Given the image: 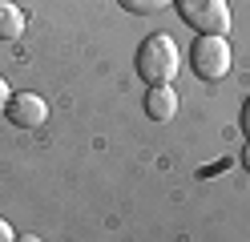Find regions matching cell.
Returning <instances> with one entry per match:
<instances>
[{
    "label": "cell",
    "instance_id": "obj_10",
    "mask_svg": "<svg viewBox=\"0 0 250 242\" xmlns=\"http://www.w3.org/2000/svg\"><path fill=\"white\" fill-rule=\"evenodd\" d=\"M242 133H246V141H250V97H246V105H242Z\"/></svg>",
    "mask_w": 250,
    "mask_h": 242
},
{
    "label": "cell",
    "instance_id": "obj_2",
    "mask_svg": "<svg viewBox=\"0 0 250 242\" xmlns=\"http://www.w3.org/2000/svg\"><path fill=\"white\" fill-rule=\"evenodd\" d=\"M182 21L198 37H226L230 32V4L226 0H174Z\"/></svg>",
    "mask_w": 250,
    "mask_h": 242
},
{
    "label": "cell",
    "instance_id": "obj_7",
    "mask_svg": "<svg viewBox=\"0 0 250 242\" xmlns=\"http://www.w3.org/2000/svg\"><path fill=\"white\" fill-rule=\"evenodd\" d=\"M166 4H174V0H121V8L133 12V16H153V12H162Z\"/></svg>",
    "mask_w": 250,
    "mask_h": 242
},
{
    "label": "cell",
    "instance_id": "obj_5",
    "mask_svg": "<svg viewBox=\"0 0 250 242\" xmlns=\"http://www.w3.org/2000/svg\"><path fill=\"white\" fill-rule=\"evenodd\" d=\"M146 113H149L153 121H174L178 93L169 89V85H149V93H146Z\"/></svg>",
    "mask_w": 250,
    "mask_h": 242
},
{
    "label": "cell",
    "instance_id": "obj_3",
    "mask_svg": "<svg viewBox=\"0 0 250 242\" xmlns=\"http://www.w3.org/2000/svg\"><path fill=\"white\" fill-rule=\"evenodd\" d=\"M230 44L226 37H198L194 48H190V69L198 81H206V85H218L226 73H230Z\"/></svg>",
    "mask_w": 250,
    "mask_h": 242
},
{
    "label": "cell",
    "instance_id": "obj_1",
    "mask_svg": "<svg viewBox=\"0 0 250 242\" xmlns=\"http://www.w3.org/2000/svg\"><path fill=\"white\" fill-rule=\"evenodd\" d=\"M182 69V53H178V41L169 32H153V37L142 41L137 48V77L146 85H169Z\"/></svg>",
    "mask_w": 250,
    "mask_h": 242
},
{
    "label": "cell",
    "instance_id": "obj_12",
    "mask_svg": "<svg viewBox=\"0 0 250 242\" xmlns=\"http://www.w3.org/2000/svg\"><path fill=\"white\" fill-rule=\"evenodd\" d=\"M17 242H41L37 234H17Z\"/></svg>",
    "mask_w": 250,
    "mask_h": 242
},
{
    "label": "cell",
    "instance_id": "obj_6",
    "mask_svg": "<svg viewBox=\"0 0 250 242\" xmlns=\"http://www.w3.org/2000/svg\"><path fill=\"white\" fill-rule=\"evenodd\" d=\"M24 32V12L12 0H0V41H17Z\"/></svg>",
    "mask_w": 250,
    "mask_h": 242
},
{
    "label": "cell",
    "instance_id": "obj_4",
    "mask_svg": "<svg viewBox=\"0 0 250 242\" xmlns=\"http://www.w3.org/2000/svg\"><path fill=\"white\" fill-rule=\"evenodd\" d=\"M8 121L17 125V129H41L44 121H49V101L37 93H12V101H8Z\"/></svg>",
    "mask_w": 250,
    "mask_h": 242
},
{
    "label": "cell",
    "instance_id": "obj_9",
    "mask_svg": "<svg viewBox=\"0 0 250 242\" xmlns=\"http://www.w3.org/2000/svg\"><path fill=\"white\" fill-rule=\"evenodd\" d=\"M0 242H17V234H12V226H8V218H0Z\"/></svg>",
    "mask_w": 250,
    "mask_h": 242
},
{
    "label": "cell",
    "instance_id": "obj_11",
    "mask_svg": "<svg viewBox=\"0 0 250 242\" xmlns=\"http://www.w3.org/2000/svg\"><path fill=\"white\" fill-rule=\"evenodd\" d=\"M242 166L250 170V141H246V150H242Z\"/></svg>",
    "mask_w": 250,
    "mask_h": 242
},
{
    "label": "cell",
    "instance_id": "obj_8",
    "mask_svg": "<svg viewBox=\"0 0 250 242\" xmlns=\"http://www.w3.org/2000/svg\"><path fill=\"white\" fill-rule=\"evenodd\" d=\"M8 101H12V89H8V81H4V77H0V113H4V109H8Z\"/></svg>",
    "mask_w": 250,
    "mask_h": 242
}]
</instances>
